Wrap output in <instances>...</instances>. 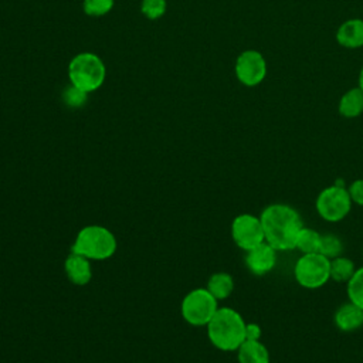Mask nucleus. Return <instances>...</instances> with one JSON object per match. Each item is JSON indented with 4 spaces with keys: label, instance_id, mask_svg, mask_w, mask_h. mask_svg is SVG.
<instances>
[{
    "label": "nucleus",
    "instance_id": "nucleus-1",
    "mask_svg": "<svg viewBox=\"0 0 363 363\" xmlns=\"http://www.w3.org/2000/svg\"><path fill=\"white\" fill-rule=\"evenodd\" d=\"M265 242L277 251H289L296 245V238L303 227L299 213L282 203L267 206L259 216Z\"/></svg>",
    "mask_w": 363,
    "mask_h": 363
},
{
    "label": "nucleus",
    "instance_id": "nucleus-2",
    "mask_svg": "<svg viewBox=\"0 0 363 363\" xmlns=\"http://www.w3.org/2000/svg\"><path fill=\"white\" fill-rule=\"evenodd\" d=\"M244 318L233 308H218L207 323V336L211 345L223 352H234L245 340Z\"/></svg>",
    "mask_w": 363,
    "mask_h": 363
},
{
    "label": "nucleus",
    "instance_id": "nucleus-3",
    "mask_svg": "<svg viewBox=\"0 0 363 363\" xmlns=\"http://www.w3.org/2000/svg\"><path fill=\"white\" fill-rule=\"evenodd\" d=\"M116 247V237L109 228L89 224L78 231L71 251L81 254L91 261H105L115 254Z\"/></svg>",
    "mask_w": 363,
    "mask_h": 363
},
{
    "label": "nucleus",
    "instance_id": "nucleus-4",
    "mask_svg": "<svg viewBox=\"0 0 363 363\" xmlns=\"http://www.w3.org/2000/svg\"><path fill=\"white\" fill-rule=\"evenodd\" d=\"M105 77V64L102 58L94 52H79L68 64L69 82L88 94L99 89Z\"/></svg>",
    "mask_w": 363,
    "mask_h": 363
},
{
    "label": "nucleus",
    "instance_id": "nucleus-5",
    "mask_svg": "<svg viewBox=\"0 0 363 363\" xmlns=\"http://www.w3.org/2000/svg\"><path fill=\"white\" fill-rule=\"evenodd\" d=\"M296 282L306 289H318L330 279V259L320 252L302 254L294 267Z\"/></svg>",
    "mask_w": 363,
    "mask_h": 363
},
{
    "label": "nucleus",
    "instance_id": "nucleus-6",
    "mask_svg": "<svg viewBox=\"0 0 363 363\" xmlns=\"http://www.w3.org/2000/svg\"><path fill=\"white\" fill-rule=\"evenodd\" d=\"M218 308V301L207 288H196L183 298L180 312L189 325L207 326Z\"/></svg>",
    "mask_w": 363,
    "mask_h": 363
},
{
    "label": "nucleus",
    "instance_id": "nucleus-7",
    "mask_svg": "<svg viewBox=\"0 0 363 363\" xmlns=\"http://www.w3.org/2000/svg\"><path fill=\"white\" fill-rule=\"evenodd\" d=\"M315 207L318 214L329 223H337L343 220L352 210V199L347 187L332 184L325 187L316 197Z\"/></svg>",
    "mask_w": 363,
    "mask_h": 363
},
{
    "label": "nucleus",
    "instance_id": "nucleus-8",
    "mask_svg": "<svg viewBox=\"0 0 363 363\" xmlns=\"http://www.w3.org/2000/svg\"><path fill=\"white\" fill-rule=\"evenodd\" d=\"M231 237L235 245L248 251L265 241L264 228L259 217L254 214H240L231 223Z\"/></svg>",
    "mask_w": 363,
    "mask_h": 363
},
{
    "label": "nucleus",
    "instance_id": "nucleus-9",
    "mask_svg": "<svg viewBox=\"0 0 363 363\" xmlns=\"http://www.w3.org/2000/svg\"><path fill=\"white\" fill-rule=\"evenodd\" d=\"M235 77L245 86H257L267 77V61L257 50H245L235 60Z\"/></svg>",
    "mask_w": 363,
    "mask_h": 363
},
{
    "label": "nucleus",
    "instance_id": "nucleus-10",
    "mask_svg": "<svg viewBox=\"0 0 363 363\" xmlns=\"http://www.w3.org/2000/svg\"><path fill=\"white\" fill-rule=\"evenodd\" d=\"M245 252V267L254 275H265L272 271L277 264V250L265 241Z\"/></svg>",
    "mask_w": 363,
    "mask_h": 363
},
{
    "label": "nucleus",
    "instance_id": "nucleus-11",
    "mask_svg": "<svg viewBox=\"0 0 363 363\" xmlns=\"http://www.w3.org/2000/svg\"><path fill=\"white\" fill-rule=\"evenodd\" d=\"M64 271L68 279L75 285H86L92 278L91 259L72 251L64 261Z\"/></svg>",
    "mask_w": 363,
    "mask_h": 363
},
{
    "label": "nucleus",
    "instance_id": "nucleus-12",
    "mask_svg": "<svg viewBox=\"0 0 363 363\" xmlns=\"http://www.w3.org/2000/svg\"><path fill=\"white\" fill-rule=\"evenodd\" d=\"M336 41L350 50L363 47V20L350 18L342 23L336 31Z\"/></svg>",
    "mask_w": 363,
    "mask_h": 363
},
{
    "label": "nucleus",
    "instance_id": "nucleus-13",
    "mask_svg": "<svg viewBox=\"0 0 363 363\" xmlns=\"http://www.w3.org/2000/svg\"><path fill=\"white\" fill-rule=\"evenodd\" d=\"M335 325L342 332H352L363 326V309L353 302L343 303L335 312Z\"/></svg>",
    "mask_w": 363,
    "mask_h": 363
},
{
    "label": "nucleus",
    "instance_id": "nucleus-14",
    "mask_svg": "<svg viewBox=\"0 0 363 363\" xmlns=\"http://www.w3.org/2000/svg\"><path fill=\"white\" fill-rule=\"evenodd\" d=\"M238 363H269V352L261 340L245 339L237 349Z\"/></svg>",
    "mask_w": 363,
    "mask_h": 363
},
{
    "label": "nucleus",
    "instance_id": "nucleus-15",
    "mask_svg": "<svg viewBox=\"0 0 363 363\" xmlns=\"http://www.w3.org/2000/svg\"><path fill=\"white\" fill-rule=\"evenodd\" d=\"M339 113L345 118H357L363 113V91L356 86L347 89L339 101Z\"/></svg>",
    "mask_w": 363,
    "mask_h": 363
},
{
    "label": "nucleus",
    "instance_id": "nucleus-16",
    "mask_svg": "<svg viewBox=\"0 0 363 363\" xmlns=\"http://www.w3.org/2000/svg\"><path fill=\"white\" fill-rule=\"evenodd\" d=\"M206 288L217 301H221L231 295L234 289V281L233 277L227 272H216L208 278Z\"/></svg>",
    "mask_w": 363,
    "mask_h": 363
},
{
    "label": "nucleus",
    "instance_id": "nucleus-17",
    "mask_svg": "<svg viewBox=\"0 0 363 363\" xmlns=\"http://www.w3.org/2000/svg\"><path fill=\"white\" fill-rule=\"evenodd\" d=\"M356 271L354 262L343 255L330 259V279L335 282H346L353 277Z\"/></svg>",
    "mask_w": 363,
    "mask_h": 363
},
{
    "label": "nucleus",
    "instance_id": "nucleus-18",
    "mask_svg": "<svg viewBox=\"0 0 363 363\" xmlns=\"http://www.w3.org/2000/svg\"><path fill=\"white\" fill-rule=\"evenodd\" d=\"M320 240H322V234H319L316 230L309 228V227H302V230L298 234L296 238V245L295 248H298L302 254H312V252H319V247H320Z\"/></svg>",
    "mask_w": 363,
    "mask_h": 363
},
{
    "label": "nucleus",
    "instance_id": "nucleus-19",
    "mask_svg": "<svg viewBox=\"0 0 363 363\" xmlns=\"http://www.w3.org/2000/svg\"><path fill=\"white\" fill-rule=\"evenodd\" d=\"M346 294L350 302L363 309V267L356 268L353 277L347 281Z\"/></svg>",
    "mask_w": 363,
    "mask_h": 363
},
{
    "label": "nucleus",
    "instance_id": "nucleus-20",
    "mask_svg": "<svg viewBox=\"0 0 363 363\" xmlns=\"http://www.w3.org/2000/svg\"><path fill=\"white\" fill-rule=\"evenodd\" d=\"M319 252L329 259H333V258L342 255V252H343L342 240L333 234H322Z\"/></svg>",
    "mask_w": 363,
    "mask_h": 363
},
{
    "label": "nucleus",
    "instance_id": "nucleus-21",
    "mask_svg": "<svg viewBox=\"0 0 363 363\" xmlns=\"http://www.w3.org/2000/svg\"><path fill=\"white\" fill-rule=\"evenodd\" d=\"M62 101L69 108H81L86 104L88 101V92L79 89L78 86L69 84L64 91H62Z\"/></svg>",
    "mask_w": 363,
    "mask_h": 363
},
{
    "label": "nucleus",
    "instance_id": "nucleus-22",
    "mask_svg": "<svg viewBox=\"0 0 363 363\" xmlns=\"http://www.w3.org/2000/svg\"><path fill=\"white\" fill-rule=\"evenodd\" d=\"M115 0H84L82 9L91 17H102L113 9Z\"/></svg>",
    "mask_w": 363,
    "mask_h": 363
},
{
    "label": "nucleus",
    "instance_id": "nucleus-23",
    "mask_svg": "<svg viewBox=\"0 0 363 363\" xmlns=\"http://www.w3.org/2000/svg\"><path fill=\"white\" fill-rule=\"evenodd\" d=\"M166 9V0H142L140 3V11L149 20H159L164 16Z\"/></svg>",
    "mask_w": 363,
    "mask_h": 363
},
{
    "label": "nucleus",
    "instance_id": "nucleus-24",
    "mask_svg": "<svg viewBox=\"0 0 363 363\" xmlns=\"http://www.w3.org/2000/svg\"><path fill=\"white\" fill-rule=\"evenodd\" d=\"M347 191L352 199V203L363 206V179H357V180L352 182L347 186Z\"/></svg>",
    "mask_w": 363,
    "mask_h": 363
},
{
    "label": "nucleus",
    "instance_id": "nucleus-25",
    "mask_svg": "<svg viewBox=\"0 0 363 363\" xmlns=\"http://www.w3.org/2000/svg\"><path fill=\"white\" fill-rule=\"evenodd\" d=\"M261 326L258 323H247L245 326V339L248 340H259L261 337Z\"/></svg>",
    "mask_w": 363,
    "mask_h": 363
},
{
    "label": "nucleus",
    "instance_id": "nucleus-26",
    "mask_svg": "<svg viewBox=\"0 0 363 363\" xmlns=\"http://www.w3.org/2000/svg\"><path fill=\"white\" fill-rule=\"evenodd\" d=\"M357 82H359V85H357V86L363 91V65H362V68H360V72H359V81H357Z\"/></svg>",
    "mask_w": 363,
    "mask_h": 363
}]
</instances>
